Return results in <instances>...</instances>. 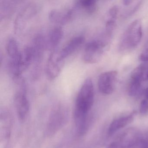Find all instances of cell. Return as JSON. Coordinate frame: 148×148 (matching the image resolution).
<instances>
[{
  "mask_svg": "<svg viewBox=\"0 0 148 148\" xmlns=\"http://www.w3.org/2000/svg\"><path fill=\"white\" fill-rule=\"evenodd\" d=\"M94 86L92 80L86 79L83 83L76 99L74 118L75 120L86 118L88 112L94 102Z\"/></svg>",
  "mask_w": 148,
  "mask_h": 148,
  "instance_id": "1",
  "label": "cell"
},
{
  "mask_svg": "<svg viewBox=\"0 0 148 148\" xmlns=\"http://www.w3.org/2000/svg\"><path fill=\"white\" fill-rule=\"evenodd\" d=\"M143 36L142 22L139 19L132 22L125 30L120 40L119 50L121 52L130 51L140 43Z\"/></svg>",
  "mask_w": 148,
  "mask_h": 148,
  "instance_id": "2",
  "label": "cell"
},
{
  "mask_svg": "<svg viewBox=\"0 0 148 148\" xmlns=\"http://www.w3.org/2000/svg\"><path fill=\"white\" fill-rule=\"evenodd\" d=\"M110 41L102 35L100 38L87 43L85 47L83 54L84 61L90 64L98 63L102 58L105 50L108 46Z\"/></svg>",
  "mask_w": 148,
  "mask_h": 148,
  "instance_id": "3",
  "label": "cell"
},
{
  "mask_svg": "<svg viewBox=\"0 0 148 148\" xmlns=\"http://www.w3.org/2000/svg\"><path fill=\"white\" fill-rule=\"evenodd\" d=\"M33 51L32 69L31 77L34 80L38 79L41 75L44 52L46 49L45 38L43 34H39L34 39L32 45Z\"/></svg>",
  "mask_w": 148,
  "mask_h": 148,
  "instance_id": "4",
  "label": "cell"
},
{
  "mask_svg": "<svg viewBox=\"0 0 148 148\" xmlns=\"http://www.w3.org/2000/svg\"><path fill=\"white\" fill-rule=\"evenodd\" d=\"M40 7L34 3H29L24 7L17 14L14 21L15 32L17 34L22 33L31 21L38 14Z\"/></svg>",
  "mask_w": 148,
  "mask_h": 148,
  "instance_id": "5",
  "label": "cell"
},
{
  "mask_svg": "<svg viewBox=\"0 0 148 148\" xmlns=\"http://www.w3.org/2000/svg\"><path fill=\"white\" fill-rule=\"evenodd\" d=\"M64 60L60 56L59 51H53L47 60L45 69L48 79L53 80L59 76L64 64Z\"/></svg>",
  "mask_w": 148,
  "mask_h": 148,
  "instance_id": "6",
  "label": "cell"
},
{
  "mask_svg": "<svg viewBox=\"0 0 148 148\" xmlns=\"http://www.w3.org/2000/svg\"><path fill=\"white\" fill-rule=\"evenodd\" d=\"M117 77L118 72L116 71L102 73L98 79V87L99 91L105 95L112 94L115 89Z\"/></svg>",
  "mask_w": 148,
  "mask_h": 148,
  "instance_id": "7",
  "label": "cell"
},
{
  "mask_svg": "<svg viewBox=\"0 0 148 148\" xmlns=\"http://www.w3.org/2000/svg\"><path fill=\"white\" fill-rule=\"evenodd\" d=\"M141 136L135 128L127 129L121 135L117 143L119 148H132L136 146Z\"/></svg>",
  "mask_w": 148,
  "mask_h": 148,
  "instance_id": "8",
  "label": "cell"
},
{
  "mask_svg": "<svg viewBox=\"0 0 148 148\" xmlns=\"http://www.w3.org/2000/svg\"><path fill=\"white\" fill-rule=\"evenodd\" d=\"M14 104L20 119L21 120L25 119L29 109V102L25 92L20 90L15 94Z\"/></svg>",
  "mask_w": 148,
  "mask_h": 148,
  "instance_id": "9",
  "label": "cell"
},
{
  "mask_svg": "<svg viewBox=\"0 0 148 148\" xmlns=\"http://www.w3.org/2000/svg\"><path fill=\"white\" fill-rule=\"evenodd\" d=\"M64 36V31L60 27H53L45 37L46 49L50 51H54Z\"/></svg>",
  "mask_w": 148,
  "mask_h": 148,
  "instance_id": "10",
  "label": "cell"
},
{
  "mask_svg": "<svg viewBox=\"0 0 148 148\" xmlns=\"http://www.w3.org/2000/svg\"><path fill=\"white\" fill-rule=\"evenodd\" d=\"M74 10L69 9L64 11L52 10L49 14V20L52 23L59 25H64L71 20L73 16Z\"/></svg>",
  "mask_w": 148,
  "mask_h": 148,
  "instance_id": "11",
  "label": "cell"
},
{
  "mask_svg": "<svg viewBox=\"0 0 148 148\" xmlns=\"http://www.w3.org/2000/svg\"><path fill=\"white\" fill-rule=\"evenodd\" d=\"M85 38L83 36L74 37L70 40L67 44L59 51L60 56L64 60L68 56L76 52L85 42Z\"/></svg>",
  "mask_w": 148,
  "mask_h": 148,
  "instance_id": "12",
  "label": "cell"
},
{
  "mask_svg": "<svg viewBox=\"0 0 148 148\" xmlns=\"http://www.w3.org/2000/svg\"><path fill=\"white\" fill-rule=\"evenodd\" d=\"M135 114L134 112L113 120L109 126L108 134L110 135H112L119 129H122L131 123L134 119Z\"/></svg>",
  "mask_w": 148,
  "mask_h": 148,
  "instance_id": "13",
  "label": "cell"
},
{
  "mask_svg": "<svg viewBox=\"0 0 148 148\" xmlns=\"http://www.w3.org/2000/svg\"><path fill=\"white\" fill-rule=\"evenodd\" d=\"M33 51L32 46H26L21 51V67L23 72L27 70L32 64Z\"/></svg>",
  "mask_w": 148,
  "mask_h": 148,
  "instance_id": "14",
  "label": "cell"
},
{
  "mask_svg": "<svg viewBox=\"0 0 148 148\" xmlns=\"http://www.w3.org/2000/svg\"><path fill=\"white\" fill-rule=\"evenodd\" d=\"M131 79L138 80L143 83L148 81V63L141 64L134 69L132 72Z\"/></svg>",
  "mask_w": 148,
  "mask_h": 148,
  "instance_id": "15",
  "label": "cell"
},
{
  "mask_svg": "<svg viewBox=\"0 0 148 148\" xmlns=\"http://www.w3.org/2000/svg\"><path fill=\"white\" fill-rule=\"evenodd\" d=\"M6 49L9 59L16 58L20 55L21 51H20L17 41L12 37H10L8 39Z\"/></svg>",
  "mask_w": 148,
  "mask_h": 148,
  "instance_id": "16",
  "label": "cell"
},
{
  "mask_svg": "<svg viewBox=\"0 0 148 148\" xmlns=\"http://www.w3.org/2000/svg\"><path fill=\"white\" fill-rule=\"evenodd\" d=\"M97 2L95 0L79 1L76 4V6L87 13L90 14L93 13L97 10Z\"/></svg>",
  "mask_w": 148,
  "mask_h": 148,
  "instance_id": "17",
  "label": "cell"
},
{
  "mask_svg": "<svg viewBox=\"0 0 148 148\" xmlns=\"http://www.w3.org/2000/svg\"><path fill=\"white\" fill-rule=\"evenodd\" d=\"M143 91V83L138 80L131 79L128 92L131 97H137L140 95Z\"/></svg>",
  "mask_w": 148,
  "mask_h": 148,
  "instance_id": "18",
  "label": "cell"
},
{
  "mask_svg": "<svg viewBox=\"0 0 148 148\" xmlns=\"http://www.w3.org/2000/svg\"><path fill=\"white\" fill-rule=\"evenodd\" d=\"M15 4L13 1H5L1 4V18H5L10 16L15 10Z\"/></svg>",
  "mask_w": 148,
  "mask_h": 148,
  "instance_id": "19",
  "label": "cell"
},
{
  "mask_svg": "<svg viewBox=\"0 0 148 148\" xmlns=\"http://www.w3.org/2000/svg\"><path fill=\"white\" fill-rule=\"evenodd\" d=\"M119 12V7L116 5L113 6L110 9L108 19L116 21L117 17L118 15Z\"/></svg>",
  "mask_w": 148,
  "mask_h": 148,
  "instance_id": "20",
  "label": "cell"
},
{
  "mask_svg": "<svg viewBox=\"0 0 148 148\" xmlns=\"http://www.w3.org/2000/svg\"><path fill=\"white\" fill-rule=\"evenodd\" d=\"M139 112L142 115H144L148 112V101L143 100L140 103Z\"/></svg>",
  "mask_w": 148,
  "mask_h": 148,
  "instance_id": "21",
  "label": "cell"
},
{
  "mask_svg": "<svg viewBox=\"0 0 148 148\" xmlns=\"http://www.w3.org/2000/svg\"><path fill=\"white\" fill-rule=\"evenodd\" d=\"M139 59L144 62H148V45L139 56Z\"/></svg>",
  "mask_w": 148,
  "mask_h": 148,
  "instance_id": "22",
  "label": "cell"
},
{
  "mask_svg": "<svg viewBox=\"0 0 148 148\" xmlns=\"http://www.w3.org/2000/svg\"><path fill=\"white\" fill-rule=\"evenodd\" d=\"M134 1H131V0H125V1H123V4L125 6H129Z\"/></svg>",
  "mask_w": 148,
  "mask_h": 148,
  "instance_id": "23",
  "label": "cell"
},
{
  "mask_svg": "<svg viewBox=\"0 0 148 148\" xmlns=\"http://www.w3.org/2000/svg\"><path fill=\"white\" fill-rule=\"evenodd\" d=\"M145 93L146 98L148 100V87H147L145 90Z\"/></svg>",
  "mask_w": 148,
  "mask_h": 148,
  "instance_id": "24",
  "label": "cell"
},
{
  "mask_svg": "<svg viewBox=\"0 0 148 148\" xmlns=\"http://www.w3.org/2000/svg\"><path fill=\"white\" fill-rule=\"evenodd\" d=\"M142 148H148V145H147V146H145V147H143Z\"/></svg>",
  "mask_w": 148,
  "mask_h": 148,
  "instance_id": "25",
  "label": "cell"
}]
</instances>
